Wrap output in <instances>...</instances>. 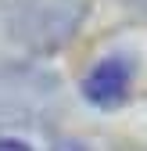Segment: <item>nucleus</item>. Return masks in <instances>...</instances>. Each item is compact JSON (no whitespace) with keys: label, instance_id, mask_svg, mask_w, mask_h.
Wrapping results in <instances>:
<instances>
[{"label":"nucleus","instance_id":"nucleus-1","mask_svg":"<svg viewBox=\"0 0 147 151\" xmlns=\"http://www.w3.org/2000/svg\"><path fill=\"white\" fill-rule=\"evenodd\" d=\"M86 7V0H0V22L14 43L54 54L79 32Z\"/></svg>","mask_w":147,"mask_h":151},{"label":"nucleus","instance_id":"nucleus-2","mask_svg":"<svg viewBox=\"0 0 147 151\" xmlns=\"http://www.w3.org/2000/svg\"><path fill=\"white\" fill-rule=\"evenodd\" d=\"M61 104V79L36 65L0 61V122H36Z\"/></svg>","mask_w":147,"mask_h":151},{"label":"nucleus","instance_id":"nucleus-3","mask_svg":"<svg viewBox=\"0 0 147 151\" xmlns=\"http://www.w3.org/2000/svg\"><path fill=\"white\" fill-rule=\"evenodd\" d=\"M129 79H133V65L126 58H104L83 79V93L97 108H118L129 93Z\"/></svg>","mask_w":147,"mask_h":151},{"label":"nucleus","instance_id":"nucleus-4","mask_svg":"<svg viewBox=\"0 0 147 151\" xmlns=\"http://www.w3.org/2000/svg\"><path fill=\"white\" fill-rule=\"evenodd\" d=\"M0 151H29V144L14 140V137H0Z\"/></svg>","mask_w":147,"mask_h":151},{"label":"nucleus","instance_id":"nucleus-5","mask_svg":"<svg viewBox=\"0 0 147 151\" xmlns=\"http://www.w3.org/2000/svg\"><path fill=\"white\" fill-rule=\"evenodd\" d=\"M58 151H86V144H76V140H61Z\"/></svg>","mask_w":147,"mask_h":151},{"label":"nucleus","instance_id":"nucleus-6","mask_svg":"<svg viewBox=\"0 0 147 151\" xmlns=\"http://www.w3.org/2000/svg\"><path fill=\"white\" fill-rule=\"evenodd\" d=\"M143 4H147V0H143Z\"/></svg>","mask_w":147,"mask_h":151}]
</instances>
